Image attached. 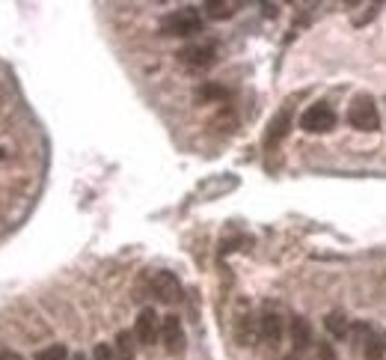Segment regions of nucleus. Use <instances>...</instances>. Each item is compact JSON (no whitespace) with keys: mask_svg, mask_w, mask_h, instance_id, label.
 I'll list each match as a JSON object with an SVG mask.
<instances>
[{"mask_svg":"<svg viewBox=\"0 0 386 360\" xmlns=\"http://www.w3.org/2000/svg\"><path fill=\"white\" fill-rule=\"evenodd\" d=\"M92 360H113V349H110V345H95Z\"/></svg>","mask_w":386,"mask_h":360,"instance_id":"obj_17","label":"nucleus"},{"mask_svg":"<svg viewBox=\"0 0 386 360\" xmlns=\"http://www.w3.org/2000/svg\"><path fill=\"white\" fill-rule=\"evenodd\" d=\"M0 360H21L15 352H0Z\"/></svg>","mask_w":386,"mask_h":360,"instance_id":"obj_19","label":"nucleus"},{"mask_svg":"<svg viewBox=\"0 0 386 360\" xmlns=\"http://www.w3.org/2000/svg\"><path fill=\"white\" fill-rule=\"evenodd\" d=\"M318 357H321V360H336V354H333V349H330V345H321Z\"/></svg>","mask_w":386,"mask_h":360,"instance_id":"obj_18","label":"nucleus"},{"mask_svg":"<svg viewBox=\"0 0 386 360\" xmlns=\"http://www.w3.org/2000/svg\"><path fill=\"white\" fill-rule=\"evenodd\" d=\"M160 340H164L170 354L184 352V331H181V321L176 316H164V319H160Z\"/></svg>","mask_w":386,"mask_h":360,"instance_id":"obj_6","label":"nucleus"},{"mask_svg":"<svg viewBox=\"0 0 386 360\" xmlns=\"http://www.w3.org/2000/svg\"><path fill=\"white\" fill-rule=\"evenodd\" d=\"M71 360H86V357H83V354H74V357H71Z\"/></svg>","mask_w":386,"mask_h":360,"instance_id":"obj_22","label":"nucleus"},{"mask_svg":"<svg viewBox=\"0 0 386 360\" xmlns=\"http://www.w3.org/2000/svg\"><path fill=\"white\" fill-rule=\"evenodd\" d=\"M265 15H268V18L277 15V6H273V4H265Z\"/></svg>","mask_w":386,"mask_h":360,"instance_id":"obj_20","label":"nucleus"},{"mask_svg":"<svg viewBox=\"0 0 386 360\" xmlns=\"http://www.w3.org/2000/svg\"><path fill=\"white\" fill-rule=\"evenodd\" d=\"M0 158H4V149H0Z\"/></svg>","mask_w":386,"mask_h":360,"instance_id":"obj_23","label":"nucleus"},{"mask_svg":"<svg viewBox=\"0 0 386 360\" xmlns=\"http://www.w3.org/2000/svg\"><path fill=\"white\" fill-rule=\"evenodd\" d=\"M235 6H238V4H232V0H208V4H205V15L214 18V21L229 18L232 12H235Z\"/></svg>","mask_w":386,"mask_h":360,"instance_id":"obj_11","label":"nucleus"},{"mask_svg":"<svg viewBox=\"0 0 386 360\" xmlns=\"http://www.w3.org/2000/svg\"><path fill=\"white\" fill-rule=\"evenodd\" d=\"M282 319H280V313H273V309H268V313H261V319H259V337L265 340V342H270V345H277L280 340H282Z\"/></svg>","mask_w":386,"mask_h":360,"instance_id":"obj_9","label":"nucleus"},{"mask_svg":"<svg viewBox=\"0 0 386 360\" xmlns=\"http://www.w3.org/2000/svg\"><path fill=\"white\" fill-rule=\"evenodd\" d=\"M214 57H217V51H214V45H208V42H202V45H188L184 51L179 54V60L188 69H208L211 63H214Z\"/></svg>","mask_w":386,"mask_h":360,"instance_id":"obj_5","label":"nucleus"},{"mask_svg":"<svg viewBox=\"0 0 386 360\" xmlns=\"http://www.w3.org/2000/svg\"><path fill=\"white\" fill-rule=\"evenodd\" d=\"M289 333H291V342H294V352H297V354H301L303 349H309V342H312V328H309V321H306V319L294 316V319H291Z\"/></svg>","mask_w":386,"mask_h":360,"instance_id":"obj_10","label":"nucleus"},{"mask_svg":"<svg viewBox=\"0 0 386 360\" xmlns=\"http://www.w3.org/2000/svg\"><path fill=\"white\" fill-rule=\"evenodd\" d=\"M386 352V340L378 337V333H371L368 342H366V360H380Z\"/></svg>","mask_w":386,"mask_h":360,"instance_id":"obj_14","label":"nucleus"},{"mask_svg":"<svg viewBox=\"0 0 386 360\" xmlns=\"http://www.w3.org/2000/svg\"><path fill=\"white\" fill-rule=\"evenodd\" d=\"M324 325H327V331L333 333L336 340H345L347 331H351V321H347L342 313H330L327 319H324Z\"/></svg>","mask_w":386,"mask_h":360,"instance_id":"obj_12","label":"nucleus"},{"mask_svg":"<svg viewBox=\"0 0 386 360\" xmlns=\"http://www.w3.org/2000/svg\"><path fill=\"white\" fill-rule=\"evenodd\" d=\"M152 292H155V298L160 304H176L181 298V283L172 271H158V274L152 277Z\"/></svg>","mask_w":386,"mask_h":360,"instance_id":"obj_4","label":"nucleus"},{"mask_svg":"<svg viewBox=\"0 0 386 360\" xmlns=\"http://www.w3.org/2000/svg\"><path fill=\"white\" fill-rule=\"evenodd\" d=\"M285 360H303L301 354H289V357H285Z\"/></svg>","mask_w":386,"mask_h":360,"instance_id":"obj_21","label":"nucleus"},{"mask_svg":"<svg viewBox=\"0 0 386 360\" xmlns=\"http://www.w3.org/2000/svg\"><path fill=\"white\" fill-rule=\"evenodd\" d=\"M158 333H160V321H158V313L155 309H143L140 316H137V325H134V337L140 340L143 345H152L158 340Z\"/></svg>","mask_w":386,"mask_h":360,"instance_id":"obj_7","label":"nucleus"},{"mask_svg":"<svg viewBox=\"0 0 386 360\" xmlns=\"http://www.w3.org/2000/svg\"><path fill=\"white\" fill-rule=\"evenodd\" d=\"M199 30H202V15H199V9H193V6L170 12V15L160 21V33L164 36H193Z\"/></svg>","mask_w":386,"mask_h":360,"instance_id":"obj_1","label":"nucleus"},{"mask_svg":"<svg viewBox=\"0 0 386 360\" xmlns=\"http://www.w3.org/2000/svg\"><path fill=\"white\" fill-rule=\"evenodd\" d=\"M199 98H226V90H223V86H214V84H205L202 90H199Z\"/></svg>","mask_w":386,"mask_h":360,"instance_id":"obj_16","label":"nucleus"},{"mask_svg":"<svg viewBox=\"0 0 386 360\" xmlns=\"http://www.w3.org/2000/svg\"><path fill=\"white\" fill-rule=\"evenodd\" d=\"M289 128H291V107L285 105V107L280 110V114L270 119L268 134H265V146H268V149H270V146H277V143L285 138V134H289Z\"/></svg>","mask_w":386,"mask_h":360,"instance_id":"obj_8","label":"nucleus"},{"mask_svg":"<svg viewBox=\"0 0 386 360\" xmlns=\"http://www.w3.org/2000/svg\"><path fill=\"white\" fill-rule=\"evenodd\" d=\"M347 122L357 128V131H378L380 128V116H378V107L371 98H357L347 110Z\"/></svg>","mask_w":386,"mask_h":360,"instance_id":"obj_2","label":"nucleus"},{"mask_svg":"<svg viewBox=\"0 0 386 360\" xmlns=\"http://www.w3.org/2000/svg\"><path fill=\"white\" fill-rule=\"evenodd\" d=\"M116 354L122 360H134V333H128V331L119 333L116 337Z\"/></svg>","mask_w":386,"mask_h":360,"instance_id":"obj_13","label":"nucleus"},{"mask_svg":"<svg viewBox=\"0 0 386 360\" xmlns=\"http://www.w3.org/2000/svg\"><path fill=\"white\" fill-rule=\"evenodd\" d=\"M36 360H69V352H66V345H48V349L36 354Z\"/></svg>","mask_w":386,"mask_h":360,"instance_id":"obj_15","label":"nucleus"},{"mask_svg":"<svg viewBox=\"0 0 386 360\" xmlns=\"http://www.w3.org/2000/svg\"><path fill=\"white\" fill-rule=\"evenodd\" d=\"M336 126V110L330 105H312V107H306L303 110V116H301V128L309 131V134H321V131H330Z\"/></svg>","mask_w":386,"mask_h":360,"instance_id":"obj_3","label":"nucleus"}]
</instances>
